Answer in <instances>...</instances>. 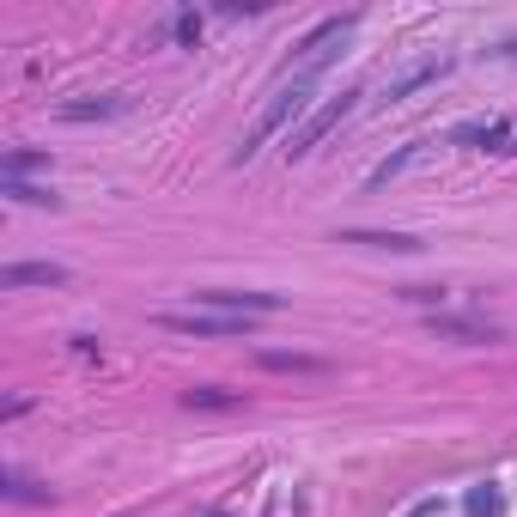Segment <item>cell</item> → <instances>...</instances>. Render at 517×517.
Here are the masks:
<instances>
[{
  "label": "cell",
  "mask_w": 517,
  "mask_h": 517,
  "mask_svg": "<svg viewBox=\"0 0 517 517\" xmlns=\"http://www.w3.org/2000/svg\"><path fill=\"white\" fill-rule=\"evenodd\" d=\"M305 104H311V86H305V80H292V86H286V92H280L262 116H256V128H250V140H244V159L256 153L262 140H274V134L286 128V116H305Z\"/></svg>",
  "instance_id": "6da1fadb"
},
{
  "label": "cell",
  "mask_w": 517,
  "mask_h": 517,
  "mask_svg": "<svg viewBox=\"0 0 517 517\" xmlns=\"http://www.w3.org/2000/svg\"><path fill=\"white\" fill-rule=\"evenodd\" d=\"M159 329H171V335H250V317H226V311H165Z\"/></svg>",
  "instance_id": "7a4b0ae2"
},
{
  "label": "cell",
  "mask_w": 517,
  "mask_h": 517,
  "mask_svg": "<svg viewBox=\"0 0 517 517\" xmlns=\"http://www.w3.org/2000/svg\"><path fill=\"white\" fill-rule=\"evenodd\" d=\"M426 329L438 341H463V347H493L499 341V323H487V317H451V311H432Z\"/></svg>",
  "instance_id": "3957f363"
},
{
  "label": "cell",
  "mask_w": 517,
  "mask_h": 517,
  "mask_svg": "<svg viewBox=\"0 0 517 517\" xmlns=\"http://www.w3.org/2000/svg\"><path fill=\"white\" fill-rule=\"evenodd\" d=\"M347 110H353V92H341V98H329L323 110H311V116H305V128L286 140V153H292V159H299V153H311V146H317V140H323V134H329V128H335Z\"/></svg>",
  "instance_id": "277c9868"
},
{
  "label": "cell",
  "mask_w": 517,
  "mask_h": 517,
  "mask_svg": "<svg viewBox=\"0 0 517 517\" xmlns=\"http://www.w3.org/2000/svg\"><path fill=\"white\" fill-rule=\"evenodd\" d=\"M67 268L61 262H13V268H0V286L7 292H25V286H61Z\"/></svg>",
  "instance_id": "5b68a950"
},
{
  "label": "cell",
  "mask_w": 517,
  "mask_h": 517,
  "mask_svg": "<svg viewBox=\"0 0 517 517\" xmlns=\"http://www.w3.org/2000/svg\"><path fill=\"white\" fill-rule=\"evenodd\" d=\"M256 365H268V372H292V378H323L329 372V359H317V353H280V347H262Z\"/></svg>",
  "instance_id": "8992f818"
},
{
  "label": "cell",
  "mask_w": 517,
  "mask_h": 517,
  "mask_svg": "<svg viewBox=\"0 0 517 517\" xmlns=\"http://www.w3.org/2000/svg\"><path fill=\"white\" fill-rule=\"evenodd\" d=\"M457 140L481 146V153H517V128H505V122H469V128H457Z\"/></svg>",
  "instance_id": "52a82bcc"
},
{
  "label": "cell",
  "mask_w": 517,
  "mask_h": 517,
  "mask_svg": "<svg viewBox=\"0 0 517 517\" xmlns=\"http://www.w3.org/2000/svg\"><path fill=\"white\" fill-rule=\"evenodd\" d=\"M432 80H445V61H420V67H408L402 80L390 86V98H408V92H420V86H432Z\"/></svg>",
  "instance_id": "ba28073f"
},
{
  "label": "cell",
  "mask_w": 517,
  "mask_h": 517,
  "mask_svg": "<svg viewBox=\"0 0 517 517\" xmlns=\"http://www.w3.org/2000/svg\"><path fill=\"white\" fill-rule=\"evenodd\" d=\"M183 402L189 408H244L238 390H219V384H195V390H183Z\"/></svg>",
  "instance_id": "9c48e42d"
},
{
  "label": "cell",
  "mask_w": 517,
  "mask_h": 517,
  "mask_svg": "<svg viewBox=\"0 0 517 517\" xmlns=\"http://www.w3.org/2000/svg\"><path fill=\"white\" fill-rule=\"evenodd\" d=\"M25 171H49V153H31V146H13L0 159V177H25Z\"/></svg>",
  "instance_id": "30bf717a"
},
{
  "label": "cell",
  "mask_w": 517,
  "mask_h": 517,
  "mask_svg": "<svg viewBox=\"0 0 517 517\" xmlns=\"http://www.w3.org/2000/svg\"><path fill=\"white\" fill-rule=\"evenodd\" d=\"M0 189H7L13 201H25V207H55V195L43 183H25V177H0Z\"/></svg>",
  "instance_id": "8fae6325"
},
{
  "label": "cell",
  "mask_w": 517,
  "mask_h": 517,
  "mask_svg": "<svg viewBox=\"0 0 517 517\" xmlns=\"http://www.w3.org/2000/svg\"><path fill=\"white\" fill-rule=\"evenodd\" d=\"M122 110V98H86V104H61V116L67 122H92V116H116Z\"/></svg>",
  "instance_id": "7c38bea8"
},
{
  "label": "cell",
  "mask_w": 517,
  "mask_h": 517,
  "mask_svg": "<svg viewBox=\"0 0 517 517\" xmlns=\"http://www.w3.org/2000/svg\"><path fill=\"white\" fill-rule=\"evenodd\" d=\"M347 25H353V19H347V13H341V19H323V25H317V31H311V37H305V43H299V55H323V43H335V37H341V31H347Z\"/></svg>",
  "instance_id": "4fadbf2b"
},
{
  "label": "cell",
  "mask_w": 517,
  "mask_h": 517,
  "mask_svg": "<svg viewBox=\"0 0 517 517\" xmlns=\"http://www.w3.org/2000/svg\"><path fill=\"white\" fill-rule=\"evenodd\" d=\"M347 244H372V250H420V244L402 238V232H347Z\"/></svg>",
  "instance_id": "5bb4252c"
},
{
  "label": "cell",
  "mask_w": 517,
  "mask_h": 517,
  "mask_svg": "<svg viewBox=\"0 0 517 517\" xmlns=\"http://www.w3.org/2000/svg\"><path fill=\"white\" fill-rule=\"evenodd\" d=\"M7 493H13V499H49V493H43L37 481H25V475H7Z\"/></svg>",
  "instance_id": "9a60e30c"
},
{
  "label": "cell",
  "mask_w": 517,
  "mask_h": 517,
  "mask_svg": "<svg viewBox=\"0 0 517 517\" xmlns=\"http://www.w3.org/2000/svg\"><path fill=\"white\" fill-rule=\"evenodd\" d=\"M402 299H414V305H438V299H445V292H438V286H408Z\"/></svg>",
  "instance_id": "2e32d148"
}]
</instances>
